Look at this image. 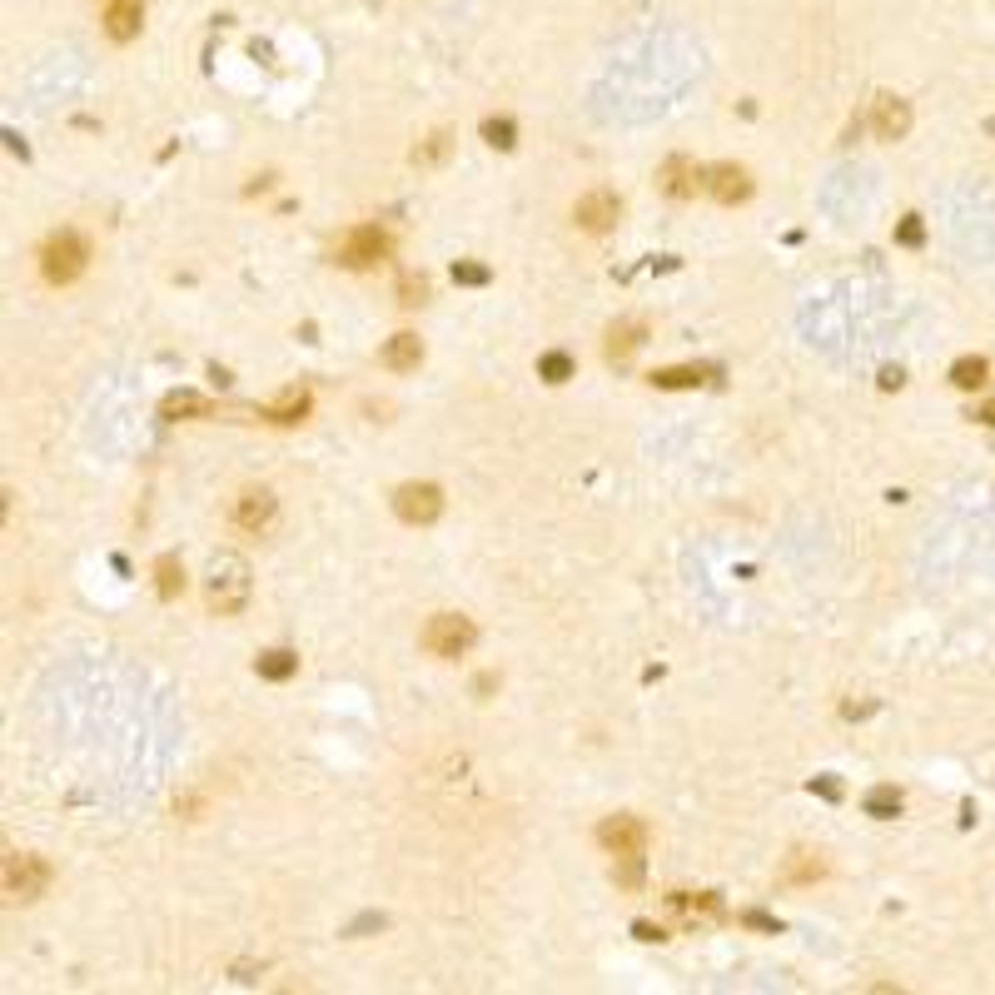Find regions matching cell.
I'll return each mask as SVG.
<instances>
[{"mask_svg": "<svg viewBox=\"0 0 995 995\" xmlns=\"http://www.w3.org/2000/svg\"><path fill=\"white\" fill-rule=\"evenodd\" d=\"M841 712H846V717H866V712H871V702H846Z\"/></svg>", "mask_w": 995, "mask_h": 995, "instance_id": "cell-36", "label": "cell"}, {"mask_svg": "<svg viewBox=\"0 0 995 995\" xmlns=\"http://www.w3.org/2000/svg\"><path fill=\"white\" fill-rule=\"evenodd\" d=\"M155 592H160L165 602H175L179 592H185V563H179L175 553L155 558Z\"/></svg>", "mask_w": 995, "mask_h": 995, "instance_id": "cell-19", "label": "cell"}, {"mask_svg": "<svg viewBox=\"0 0 995 995\" xmlns=\"http://www.w3.org/2000/svg\"><path fill=\"white\" fill-rule=\"evenodd\" d=\"M980 418H986V423H990V428H995V398H990V404H986V408H980Z\"/></svg>", "mask_w": 995, "mask_h": 995, "instance_id": "cell-37", "label": "cell"}, {"mask_svg": "<svg viewBox=\"0 0 995 995\" xmlns=\"http://www.w3.org/2000/svg\"><path fill=\"white\" fill-rule=\"evenodd\" d=\"M448 150H453V135H448V130H433L428 140L414 145V155H408V160H414L418 169H433V165L448 160Z\"/></svg>", "mask_w": 995, "mask_h": 995, "instance_id": "cell-21", "label": "cell"}, {"mask_svg": "<svg viewBox=\"0 0 995 995\" xmlns=\"http://www.w3.org/2000/svg\"><path fill=\"white\" fill-rule=\"evenodd\" d=\"M249 563L239 553H219L215 563H209V578H205V602L215 618H239V612L249 608Z\"/></svg>", "mask_w": 995, "mask_h": 995, "instance_id": "cell-1", "label": "cell"}, {"mask_svg": "<svg viewBox=\"0 0 995 995\" xmlns=\"http://www.w3.org/2000/svg\"><path fill=\"white\" fill-rule=\"evenodd\" d=\"M85 264H90V245H85V235H75V229H55L40 245V274L50 284H75L85 274Z\"/></svg>", "mask_w": 995, "mask_h": 995, "instance_id": "cell-2", "label": "cell"}, {"mask_svg": "<svg viewBox=\"0 0 995 995\" xmlns=\"http://www.w3.org/2000/svg\"><path fill=\"white\" fill-rule=\"evenodd\" d=\"M861 807H866V817L891 821V817H901V791H896V787H871Z\"/></svg>", "mask_w": 995, "mask_h": 995, "instance_id": "cell-23", "label": "cell"}, {"mask_svg": "<svg viewBox=\"0 0 995 995\" xmlns=\"http://www.w3.org/2000/svg\"><path fill=\"white\" fill-rule=\"evenodd\" d=\"M751 189H757V185H751V175H747L742 165H717L712 175H707V195H712L717 205H727V209H732V205H747Z\"/></svg>", "mask_w": 995, "mask_h": 995, "instance_id": "cell-13", "label": "cell"}, {"mask_svg": "<svg viewBox=\"0 0 995 995\" xmlns=\"http://www.w3.org/2000/svg\"><path fill=\"white\" fill-rule=\"evenodd\" d=\"M538 378H548V384H568V378H573V354L548 348V354L538 358Z\"/></svg>", "mask_w": 995, "mask_h": 995, "instance_id": "cell-25", "label": "cell"}, {"mask_svg": "<svg viewBox=\"0 0 995 995\" xmlns=\"http://www.w3.org/2000/svg\"><path fill=\"white\" fill-rule=\"evenodd\" d=\"M612 876H618L622 891H642V856H618V861H612Z\"/></svg>", "mask_w": 995, "mask_h": 995, "instance_id": "cell-30", "label": "cell"}, {"mask_svg": "<svg viewBox=\"0 0 995 995\" xmlns=\"http://www.w3.org/2000/svg\"><path fill=\"white\" fill-rule=\"evenodd\" d=\"M986 374H990V364L986 358H956V364H950V384L960 388V394H976V388H986Z\"/></svg>", "mask_w": 995, "mask_h": 995, "instance_id": "cell-20", "label": "cell"}, {"mask_svg": "<svg viewBox=\"0 0 995 995\" xmlns=\"http://www.w3.org/2000/svg\"><path fill=\"white\" fill-rule=\"evenodd\" d=\"M378 364H384L388 374H414V368L423 364V338L408 334V329L394 334V338L384 344V354H378Z\"/></svg>", "mask_w": 995, "mask_h": 995, "instance_id": "cell-15", "label": "cell"}, {"mask_svg": "<svg viewBox=\"0 0 995 995\" xmlns=\"http://www.w3.org/2000/svg\"><path fill=\"white\" fill-rule=\"evenodd\" d=\"M483 140H488L493 150H513V145H518V125L508 120V115H488V120H483Z\"/></svg>", "mask_w": 995, "mask_h": 995, "instance_id": "cell-26", "label": "cell"}, {"mask_svg": "<svg viewBox=\"0 0 995 995\" xmlns=\"http://www.w3.org/2000/svg\"><path fill=\"white\" fill-rule=\"evenodd\" d=\"M394 513L404 518L408 528H428L443 518V488L438 483H404L394 493Z\"/></svg>", "mask_w": 995, "mask_h": 995, "instance_id": "cell-6", "label": "cell"}, {"mask_svg": "<svg viewBox=\"0 0 995 995\" xmlns=\"http://www.w3.org/2000/svg\"><path fill=\"white\" fill-rule=\"evenodd\" d=\"M473 642H478V628H473V618H463V612H438V618H428V628H423V652L438 658V662L463 658Z\"/></svg>", "mask_w": 995, "mask_h": 995, "instance_id": "cell-3", "label": "cell"}, {"mask_svg": "<svg viewBox=\"0 0 995 995\" xmlns=\"http://www.w3.org/2000/svg\"><path fill=\"white\" fill-rule=\"evenodd\" d=\"M254 672H259L264 682H289V677L299 672V652H289V648L259 652V658H254Z\"/></svg>", "mask_w": 995, "mask_h": 995, "instance_id": "cell-18", "label": "cell"}, {"mask_svg": "<svg viewBox=\"0 0 995 995\" xmlns=\"http://www.w3.org/2000/svg\"><path fill=\"white\" fill-rule=\"evenodd\" d=\"M398 304H404V309H423V304H428V279H423V274H404V279H398Z\"/></svg>", "mask_w": 995, "mask_h": 995, "instance_id": "cell-28", "label": "cell"}, {"mask_svg": "<svg viewBox=\"0 0 995 995\" xmlns=\"http://www.w3.org/2000/svg\"><path fill=\"white\" fill-rule=\"evenodd\" d=\"M598 846L618 861V856H642L648 851V827L638 817H608L598 827Z\"/></svg>", "mask_w": 995, "mask_h": 995, "instance_id": "cell-9", "label": "cell"}, {"mask_svg": "<svg viewBox=\"0 0 995 995\" xmlns=\"http://www.w3.org/2000/svg\"><path fill=\"white\" fill-rule=\"evenodd\" d=\"M667 911L677 916H722V906H717V896H692V891H672L667 896Z\"/></svg>", "mask_w": 995, "mask_h": 995, "instance_id": "cell-22", "label": "cell"}, {"mask_svg": "<svg viewBox=\"0 0 995 995\" xmlns=\"http://www.w3.org/2000/svg\"><path fill=\"white\" fill-rule=\"evenodd\" d=\"M707 175L712 169H702L692 155H672L658 165V189L667 199H697V189H707Z\"/></svg>", "mask_w": 995, "mask_h": 995, "instance_id": "cell-7", "label": "cell"}, {"mask_svg": "<svg viewBox=\"0 0 995 995\" xmlns=\"http://www.w3.org/2000/svg\"><path fill=\"white\" fill-rule=\"evenodd\" d=\"M821 876H827V856L807 851V846L791 851L787 866H781V881H787V886H811V881H821Z\"/></svg>", "mask_w": 995, "mask_h": 995, "instance_id": "cell-17", "label": "cell"}, {"mask_svg": "<svg viewBox=\"0 0 995 995\" xmlns=\"http://www.w3.org/2000/svg\"><path fill=\"white\" fill-rule=\"evenodd\" d=\"M896 245H906V249L926 245V225H920V215H906L901 225H896Z\"/></svg>", "mask_w": 995, "mask_h": 995, "instance_id": "cell-31", "label": "cell"}, {"mask_svg": "<svg viewBox=\"0 0 995 995\" xmlns=\"http://www.w3.org/2000/svg\"><path fill=\"white\" fill-rule=\"evenodd\" d=\"M632 936H638V940H667V930L652 926V920H638V926H632Z\"/></svg>", "mask_w": 995, "mask_h": 995, "instance_id": "cell-33", "label": "cell"}, {"mask_svg": "<svg viewBox=\"0 0 995 995\" xmlns=\"http://www.w3.org/2000/svg\"><path fill=\"white\" fill-rule=\"evenodd\" d=\"M388 254H394V235L378 225H358L348 229L344 239L334 245V264L338 269H374V264H384Z\"/></svg>", "mask_w": 995, "mask_h": 995, "instance_id": "cell-4", "label": "cell"}, {"mask_svg": "<svg viewBox=\"0 0 995 995\" xmlns=\"http://www.w3.org/2000/svg\"><path fill=\"white\" fill-rule=\"evenodd\" d=\"M642 338H648V324H642V319H622V324H612V329H608V344H602L608 364H628V358L642 348Z\"/></svg>", "mask_w": 995, "mask_h": 995, "instance_id": "cell-16", "label": "cell"}, {"mask_svg": "<svg viewBox=\"0 0 995 995\" xmlns=\"http://www.w3.org/2000/svg\"><path fill=\"white\" fill-rule=\"evenodd\" d=\"M901 384H906L901 368H886V374H881V388H886V394H891V388H901Z\"/></svg>", "mask_w": 995, "mask_h": 995, "instance_id": "cell-35", "label": "cell"}, {"mask_svg": "<svg viewBox=\"0 0 995 995\" xmlns=\"http://www.w3.org/2000/svg\"><path fill=\"white\" fill-rule=\"evenodd\" d=\"M742 926H757V930H771V936H777V930H781V926H777V920H771V916H761V911H747V916H742Z\"/></svg>", "mask_w": 995, "mask_h": 995, "instance_id": "cell-34", "label": "cell"}, {"mask_svg": "<svg viewBox=\"0 0 995 995\" xmlns=\"http://www.w3.org/2000/svg\"><path fill=\"white\" fill-rule=\"evenodd\" d=\"M160 414L165 418H209L215 408H209V398H199V394H169Z\"/></svg>", "mask_w": 995, "mask_h": 995, "instance_id": "cell-24", "label": "cell"}, {"mask_svg": "<svg viewBox=\"0 0 995 995\" xmlns=\"http://www.w3.org/2000/svg\"><path fill=\"white\" fill-rule=\"evenodd\" d=\"M652 388H697L702 384V368H658V374H648Z\"/></svg>", "mask_w": 995, "mask_h": 995, "instance_id": "cell-27", "label": "cell"}, {"mask_svg": "<svg viewBox=\"0 0 995 995\" xmlns=\"http://www.w3.org/2000/svg\"><path fill=\"white\" fill-rule=\"evenodd\" d=\"M100 20H105V35H110L115 45H130V40L140 35V25H145V0H105Z\"/></svg>", "mask_w": 995, "mask_h": 995, "instance_id": "cell-11", "label": "cell"}, {"mask_svg": "<svg viewBox=\"0 0 995 995\" xmlns=\"http://www.w3.org/2000/svg\"><path fill=\"white\" fill-rule=\"evenodd\" d=\"M811 791L827 797V801H841V781H836V777H811Z\"/></svg>", "mask_w": 995, "mask_h": 995, "instance_id": "cell-32", "label": "cell"}, {"mask_svg": "<svg viewBox=\"0 0 995 995\" xmlns=\"http://www.w3.org/2000/svg\"><path fill=\"white\" fill-rule=\"evenodd\" d=\"M274 513H279V503H274L269 488H245L235 498V528L239 533H269Z\"/></svg>", "mask_w": 995, "mask_h": 995, "instance_id": "cell-10", "label": "cell"}, {"mask_svg": "<svg viewBox=\"0 0 995 995\" xmlns=\"http://www.w3.org/2000/svg\"><path fill=\"white\" fill-rule=\"evenodd\" d=\"M871 130H876V140H906V130H911V105H906L901 95H876Z\"/></svg>", "mask_w": 995, "mask_h": 995, "instance_id": "cell-12", "label": "cell"}, {"mask_svg": "<svg viewBox=\"0 0 995 995\" xmlns=\"http://www.w3.org/2000/svg\"><path fill=\"white\" fill-rule=\"evenodd\" d=\"M493 274H488V264H478V259H458L453 264V284H463V289H483Z\"/></svg>", "mask_w": 995, "mask_h": 995, "instance_id": "cell-29", "label": "cell"}, {"mask_svg": "<svg viewBox=\"0 0 995 995\" xmlns=\"http://www.w3.org/2000/svg\"><path fill=\"white\" fill-rule=\"evenodd\" d=\"M309 408H314L309 388H284V394L274 398V404H264V408H259V418H264V423H274V428H294V423L309 418Z\"/></svg>", "mask_w": 995, "mask_h": 995, "instance_id": "cell-14", "label": "cell"}, {"mask_svg": "<svg viewBox=\"0 0 995 995\" xmlns=\"http://www.w3.org/2000/svg\"><path fill=\"white\" fill-rule=\"evenodd\" d=\"M622 219V199L612 189H588V195L573 205V225L582 235H608L612 225Z\"/></svg>", "mask_w": 995, "mask_h": 995, "instance_id": "cell-8", "label": "cell"}, {"mask_svg": "<svg viewBox=\"0 0 995 995\" xmlns=\"http://www.w3.org/2000/svg\"><path fill=\"white\" fill-rule=\"evenodd\" d=\"M45 886H50L45 856H30V851H10L5 856V896H10V901H40Z\"/></svg>", "mask_w": 995, "mask_h": 995, "instance_id": "cell-5", "label": "cell"}]
</instances>
